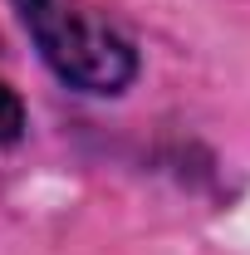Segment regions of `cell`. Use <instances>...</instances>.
Wrapping results in <instances>:
<instances>
[{
	"label": "cell",
	"mask_w": 250,
	"mask_h": 255,
	"mask_svg": "<svg viewBox=\"0 0 250 255\" xmlns=\"http://www.w3.org/2000/svg\"><path fill=\"white\" fill-rule=\"evenodd\" d=\"M25 34L34 39L39 59L54 69V79L74 94L118 98L137 84V49L127 44L94 5L84 0H10Z\"/></svg>",
	"instance_id": "cell-1"
},
{
	"label": "cell",
	"mask_w": 250,
	"mask_h": 255,
	"mask_svg": "<svg viewBox=\"0 0 250 255\" xmlns=\"http://www.w3.org/2000/svg\"><path fill=\"white\" fill-rule=\"evenodd\" d=\"M30 128V113H25V98L15 94L5 79H0V147H15Z\"/></svg>",
	"instance_id": "cell-2"
}]
</instances>
